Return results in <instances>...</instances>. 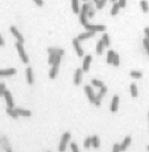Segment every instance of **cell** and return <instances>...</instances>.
<instances>
[{
  "label": "cell",
  "mask_w": 149,
  "mask_h": 152,
  "mask_svg": "<svg viewBox=\"0 0 149 152\" xmlns=\"http://www.w3.org/2000/svg\"><path fill=\"white\" fill-rule=\"evenodd\" d=\"M119 9H121V5H119V3H113V6H112V9H111V16H116L117 13H118V11H119Z\"/></svg>",
  "instance_id": "44dd1931"
},
{
  "label": "cell",
  "mask_w": 149,
  "mask_h": 152,
  "mask_svg": "<svg viewBox=\"0 0 149 152\" xmlns=\"http://www.w3.org/2000/svg\"><path fill=\"white\" fill-rule=\"evenodd\" d=\"M111 1H113V3H116V1H117V0H111Z\"/></svg>",
  "instance_id": "f6af8a7d"
},
{
  "label": "cell",
  "mask_w": 149,
  "mask_h": 152,
  "mask_svg": "<svg viewBox=\"0 0 149 152\" xmlns=\"http://www.w3.org/2000/svg\"><path fill=\"white\" fill-rule=\"evenodd\" d=\"M130 92H131V96H132V97H137L138 91H137V86H136L135 84H131V85H130Z\"/></svg>",
  "instance_id": "603a6c76"
},
{
  "label": "cell",
  "mask_w": 149,
  "mask_h": 152,
  "mask_svg": "<svg viewBox=\"0 0 149 152\" xmlns=\"http://www.w3.org/2000/svg\"><path fill=\"white\" fill-rule=\"evenodd\" d=\"M19 116H24V117H30L31 116V111L27 110V109H22V108H18L17 109Z\"/></svg>",
  "instance_id": "ac0fdd59"
},
{
  "label": "cell",
  "mask_w": 149,
  "mask_h": 152,
  "mask_svg": "<svg viewBox=\"0 0 149 152\" xmlns=\"http://www.w3.org/2000/svg\"><path fill=\"white\" fill-rule=\"evenodd\" d=\"M49 54H56V55H65V50L63 49H58V48H49L48 49Z\"/></svg>",
  "instance_id": "e0dca14e"
},
{
  "label": "cell",
  "mask_w": 149,
  "mask_h": 152,
  "mask_svg": "<svg viewBox=\"0 0 149 152\" xmlns=\"http://www.w3.org/2000/svg\"><path fill=\"white\" fill-rule=\"evenodd\" d=\"M101 40H103V42H104L105 47H109V46H110V37H109V35H107V34H104Z\"/></svg>",
  "instance_id": "4dcf8cb0"
},
{
  "label": "cell",
  "mask_w": 149,
  "mask_h": 152,
  "mask_svg": "<svg viewBox=\"0 0 149 152\" xmlns=\"http://www.w3.org/2000/svg\"><path fill=\"white\" fill-rule=\"evenodd\" d=\"M114 54H116V53H114L113 50H109V53H107V57H106V61H107V64H112Z\"/></svg>",
  "instance_id": "d4e9b609"
},
{
  "label": "cell",
  "mask_w": 149,
  "mask_h": 152,
  "mask_svg": "<svg viewBox=\"0 0 149 152\" xmlns=\"http://www.w3.org/2000/svg\"><path fill=\"white\" fill-rule=\"evenodd\" d=\"M106 1H107V0H99V3L97 4V9H98V10H101V9L105 6Z\"/></svg>",
  "instance_id": "836d02e7"
},
{
  "label": "cell",
  "mask_w": 149,
  "mask_h": 152,
  "mask_svg": "<svg viewBox=\"0 0 149 152\" xmlns=\"http://www.w3.org/2000/svg\"><path fill=\"white\" fill-rule=\"evenodd\" d=\"M82 72H83V70H82V68H78V70L75 71V76H74V84H75V85H79V84L81 83Z\"/></svg>",
  "instance_id": "4fadbf2b"
},
{
  "label": "cell",
  "mask_w": 149,
  "mask_h": 152,
  "mask_svg": "<svg viewBox=\"0 0 149 152\" xmlns=\"http://www.w3.org/2000/svg\"><path fill=\"white\" fill-rule=\"evenodd\" d=\"M144 34H145V37L149 40V28H148V26L144 29Z\"/></svg>",
  "instance_id": "b9f144b4"
},
{
  "label": "cell",
  "mask_w": 149,
  "mask_h": 152,
  "mask_svg": "<svg viewBox=\"0 0 149 152\" xmlns=\"http://www.w3.org/2000/svg\"><path fill=\"white\" fill-rule=\"evenodd\" d=\"M99 145H100V141H99L98 137H97V135L92 137V146H93L94 148H98V147H99Z\"/></svg>",
  "instance_id": "484cf974"
},
{
  "label": "cell",
  "mask_w": 149,
  "mask_h": 152,
  "mask_svg": "<svg viewBox=\"0 0 149 152\" xmlns=\"http://www.w3.org/2000/svg\"><path fill=\"white\" fill-rule=\"evenodd\" d=\"M118 104H119V97L116 95V96H113V98H112L110 110H111L112 113H116V111H117V109H118Z\"/></svg>",
  "instance_id": "7c38bea8"
},
{
  "label": "cell",
  "mask_w": 149,
  "mask_h": 152,
  "mask_svg": "<svg viewBox=\"0 0 149 152\" xmlns=\"http://www.w3.org/2000/svg\"><path fill=\"white\" fill-rule=\"evenodd\" d=\"M60 61H61V55H58L57 59H56V61L53 64V68L50 70V73H49V77L51 79H54L58 72V66H60Z\"/></svg>",
  "instance_id": "277c9868"
},
{
  "label": "cell",
  "mask_w": 149,
  "mask_h": 152,
  "mask_svg": "<svg viewBox=\"0 0 149 152\" xmlns=\"http://www.w3.org/2000/svg\"><path fill=\"white\" fill-rule=\"evenodd\" d=\"M17 73L16 68H7V70H1L0 71V76L1 77H9V76H13Z\"/></svg>",
  "instance_id": "9a60e30c"
},
{
  "label": "cell",
  "mask_w": 149,
  "mask_h": 152,
  "mask_svg": "<svg viewBox=\"0 0 149 152\" xmlns=\"http://www.w3.org/2000/svg\"><path fill=\"white\" fill-rule=\"evenodd\" d=\"M112 65L113 66H119V55L118 54H114V56H113V61H112Z\"/></svg>",
  "instance_id": "1f68e13d"
},
{
  "label": "cell",
  "mask_w": 149,
  "mask_h": 152,
  "mask_svg": "<svg viewBox=\"0 0 149 152\" xmlns=\"http://www.w3.org/2000/svg\"><path fill=\"white\" fill-rule=\"evenodd\" d=\"M119 5H121V9H124L127 6V0H118Z\"/></svg>",
  "instance_id": "74e56055"
},
{
  "label": "cell",
  "mask_w": 149,
  "mask_h": 152,
  "mask_svg": "<svg viewBox=\"0 0 149 152\" xmlns=\"http://www.w3.org/2000/svg\"><path fill=\"white\" fill-rule=\"evenodd\" d=\"M5 91H6V86H5V84H4V83H1V84H0V95L4 96Z\"/></svg>",
  "instance_id": "d590c367"
},
{
  "label": "cell",
  "mask_w": 149,
  "mask_h": 152,
  "mask_svg": "<svg viewBox=\"0 0 149 152\" xmlns=\"http://www.w3.org/2000/svg\"><path fill=\"white\" fill-rule=\"evenodd\" d=\"M104 47H105V44H104L103 40H101V41H99V42H98V44H97V54H98V55H100V54L103 53Z\"/></svg>",
  "instance_id": "cb8c5ba5"
},
{
  "label": "cell",
  "mask_w": 149,
  "mask_h": 152,
  "mask_svg": "<svg viewBox=\"0 0 149 152\" xmlns=\"http://www.w3.org/2000/svg\"><path fill=\"white\" fill-rule=\"evenodd\" d=\"M6 113H7V115L12 116L13 119H17V117L19 116V114H18L17 109H13V108H7V109H6Z\"/></svg>",
  "instance_id": "ffe728a7"
},
{
  "label": "cell",
  "mask_w": 149,
  "mask_h": 152,
  "mask_svg": "<svg viewBox=\"0 0 149 152\" xmlns=\"http://www.w3.org/2000/svg\"><path fill=\"white\" fill-rule=\"evenodd\" d=\"M91 61H92V55H86L85 56V60H83V65H82L83 72H88L89 65H91Z\"/></svg>",
  "instance_id": "8fae6325"
},
{
  "label": "cell",
  "mask_w": 149,
  "mask_h": 152,
  "mask_svg": "<svg viewBox=\"0 0 149 152\" xmlns=\"http://www.w3.org/2000/svg\"><path fill=\"white\" fill-rule=\"evenodd\" d=\"M147 150H148V151H149V145H148V146H147Z\"/></svg>",
  "instance_id": "bcb514c9"
},
{
  "label": "cell",
  "mask_w": 149,
  "mask_h": 152,
  "mask_svg": "<svg viewBox=\"0 0 149 152\" xmlns=\"http://www.w3.org/2000/svg\"><path fill=\"white\" fill-rule=\"evenodd\" d=\"M57 56L58 55H56V54H49V59H48V64L49 65H53L55 61H56V59H57Z\"/></svg>",
  "instance_id": "83f0119b"
},
{
  "label": "cell",
  "mask_w": 149,
  "mask_h": 152,
  "mask_svg": "<svg viewBox=\"0 0 149 152\" xmlns=\"http://www.w3.org/2000/svg\"><path fill=\"white\" fill-rule=\"evenodd\" d=\"M118 151H121V145H119V144H114L113 145V152H118Z\"/></svg>",
  "instance_id": "ab89813d"
},
{
  "label": "cell",
  "mask_w": 149,
  "mask_h": 152,
  "mask_svg": "<svg viewBox=\"0 0 149 152\" xmlns=\"http://www.w3.org/2000/svg\"><path fill=\"white\" fill-rule=\"evenodd\" d=\"M148 119H149V113H148Z\"/></svg>",
  "instance_id": "7dc6e473"
},
{
  "label": "cell",
  "mask_w": 149,
  "mask_h": 152,
  "mask_svg": "<svg viewBox=\"0 0 149 152\" xmlns=\"http://www.w3.org/2000/svg\"><path fill=\"white\" fill-rule=\"evenodd\" d=\"M10 30H11V33L13 34V36L18 40V42L24 43V37H23V35H22V34L18 31V30H17V28H16V26H11V29H10Z\"/></svg>",
  "instance_id": "30bf717a"
},
{
  "label": "cell",
  "mask_w": 149,
  "mask_h": 152,
  "mask_svg": "<svg viewBox=\"0 0 149 152\" xmlns=\"http://www.w3.org/2000/svg\"><path fill=\"white\" fill-rule=\"evenodd\" d=\"M4 97H5V101H6L7 108H13V107H14V103H13V100H12V95H11V92H10V91H5Z\"/></svg>",
  "instance_id": "ba28073f"
},
{
  "label": "cell",
  "mask_w": 149,
  "mask_h": 152,
  "mask_svg": "<svg viewBox=\"0 0 149 152\" xmlns=\"http://www.w3.org/2000/svg\"><path fill=\"white\" fill-rule=\"evenodd\" d=\"M83 1H87V0H83Z\"/></svg>",
  "instance_id": "c3c4849f"
},
{
  "label": "cell",
  "mask_w": 149,
  "mask_h": 152,
  "mask_svg": "<svg viewBox=\"0 0 149 152\" xmlns=\"http://www.w3.org/2000/svg\"><path fill=\"white\" fill-rule=\"evenodd\" d=\"M130 76H131L132 78L138 79V78H142V72H140V71H131V72H130Z\"/></svg>",
  "instance_id": "f546056e"
},
{
  "label": "cell",
  "mask_w": 149,
  "mask_h": 152,
  "mask_svg": "<svg viewBox=\"0 0 149 152\" xmlns=\"http://www.w3.org/2000/svg\"><path fill=\"white\" fill-rule=\"evenodd\" d=\"M143 44H144V48H145V50H147V54L149 55V40H148L147 37L143 40Z\"/></svg>",
  "instance_id": "e575fe53"
},
{
  "label": "cell",
  "mask_w": 149,
  "mask_h": 152,
  "mask_svg": "<svg viewBox=\"0 0 149 152\" xmlns=\"http://www.w3.org/2000/svg\"><path fill=\"white\" fill-rule=\"evenodd\" d=\"M94 31H87L86 33H83V34H80L79 36H78V39H79V41H82V40H87V39H91V37H93L94 36Z\"/></svg>",
  "instance_id": "2e32d148"
},
{
  "label": "cell",
  "mask_w": 149,
  "mask_h": 152,
  "mask_svg": "<svg viewBox=\"0 0 149 152\" xmlns=\"http://www.w3.org/2000/svg\"><path fill=\"white\" fill-rule=\"evenodd\" d=\"M106 92H107V87H105V85H104L103 87H100V91H99V94L96 96V101H94L93 104H96L97 107H99L100 103H101V98H103V96H104Z\"/></svg>",
  "instance_id": "52a82bcc"
},
{
  "label": "cell",
  "mask_w": 149,
  "mask_h": 152,
  "mask_svg": "<svg viewBox=\"0 0 149 152\" xmlns=\"http://www.w3.org/2000/svg\"><path fill=\"white\" fill-rule=\"evenodd\" d=\"M34 1H35V4L38 5V6H42V5H43V0H34Z\"/></svg>",
  "instance_id": "60d3db41"
},
{
  "label": "cell",
  "mask_w": 149,
  "mask_h": 152,
  "mask_svg": "<svg viewBox=\"0 0 149 152\" xmlns=\"http://www.w3.org/2000/svg\"><path fill=\"white\" fill-rule=\"evenodd\" d=\"M16 48H17V50H18V53H19V56H20V59H22V61H23L24 64H27V63H29V57H27V55H26V53H25V50H24L23 43L17 42V43H16Z\"/></svg>",
  "instance_id": "7a4b0ae2"
},
{
  "label": "cell",
  "mask_w": 149,
  "mask_h": 152,
  "mask_svg": "<svg viewBox=\"0 0 149 152\" xmlns=\"http://www.w3.org/2000/svg\"><path fill=\"white\" fill-rule=\"evenodd\" d=\"M92 85L96 86V87H103L104 86V83L101 80H98V79H92Z\"/></svg>",
  "instance_id": "4316f807"
},
{
  "label": "cell",
  "mask_w": 149,
  "mask_h": 152,
  "mask_svg": "<svg viewBox=\"0 0 149 152\" xmlns=\"http://www.w3.org/2000/svg\"><path fill=\"white\" fill-rule=\"evenodd\" d=\"M73 46H74V48H75L78 55H79V56H83V50H82V48H81V46H80V41H79L78 37H76V39H73Z\"/></svg>",
  "instance_id": "9c48e42d"
},
{
  "label": "cell",
  "mask_w": 149,
  "mask_h": 152,
  "mask_svg": "<svg viewBox=\"0 0 149 152\" xmlns=\"http://www.w3.org/2000/svg\"><path fill=\"white\" fill-rule=\"evenodd\" d=\"M69 138H71V134H69V132H66V133L62 135V138H61V141H60L58 151H61V152L66 151V146H67V144H68V141H69Z\"/></svg>",
  "instance_id": "3957f363"
},
{
  "label": "cell",
  "mask_w": 149,
  "mask_h": 152,
  "mask_svg": "<svg viewBox=\"0 0 149 152\" xmlns=\"http://www.w3.org/2000/svg\"><path fill=\"white\" fill-rule=\"evenodd\" d=\"M71 148H72V151H74V152H78V151H79V148H78V146H76L75 143H72V144H71Z\"/></svg>",
  "instance_id": "f35d334b"
},
{
  "label": "cell",
  "mask_w": 149,
  "mask_h": 152,
  "mask_svg": "<svg viewBox=\"0 0 149 152\" xmlns=\"http://www.w3.org/2000/svg\"><path fill=\"white\" fill-rule=\"evenodd\" d=\"M94 16V10L91 7V5H89V11H88V15H87V17L88 18H92Z\"/></svg>",
  "instance_id": "8d00e7d4"
},
{
  "label": "cell",
  "mask_w": 149,
  "mask_h": 152,
  "mask_svg": "<svg viewBox=\"0 0 149 152\" xmlns=\"http://www.w3.org/2000/svg\"><path fill=\"white\" fill-rule=\"evenodd\" d=\"M91 145H92V138H86V139H85V143H83L85 148H88Z\"/></svg>",
  "instance_id": "d6a6232c"
},
{
  "label": "cell",
  "mask_w": 149,
  "mask_h": 152,
  "mask_svg": "<svg viewBox=\"0 0 149 152\" xmlns=\"http://www.w3.org/2000/svg\"><path fill=\"white\" fill-rule=\"evenodd\" d=\"M26 80H27V84L29 85H32L34 84V73H32L31 67H27L26 68Z\"/></svg>",
  "instance_id": "5bb4252c"
},
{
  "label": "cell",
  "mask_w": 149,
  "mask_h": 152,
  "mask_svg": "<svg viewBox=\"0 0 149 152\" xmlns=\"http://www.w3.org/2000/svg\"><path fill=\"white\" fill-rule=\"evenodd\" d=\"M72 9H73V12L76 15L79 12H81V10L79 7V0H72Z\"/></svg>",
  "instance_id": "d6986e66"
},
{
  "label": "cell",
  "mask_w": 149,
  "mask_h": 152,
  "mask_svg": "<svg viewBox=\"0 0 149 152\" xmlns=\"http://www.w3.org/2000/svg\"><path fill=\"white\" fill-rule=\"evenodd\" d=\"M130 143H131V138H130V137H127V138L124 139V141L121 144V151H124V150L130 145Z\"/></svg>",
  "instance_id": "7402d4cb"
},
{
  "label": "cell",
  "mask_w": 149,
  "mask_h": 152,
  "mask_svg": "<svg viewBox=\"0 0 149 152\" xmlns=\"http://www.w3.org/2000/svg\"><path fill=\"white\" fill-rule=\"evenodd\" d=\"M93 1H94L96 4H98V3H99V0H93Z\"/></svg>",
  "instance_id": "ee69618b"
},
{
  "label": "cell",
  "mask_w": 149,
  "mask_h": 152,
  "mask_svg": "<svg viewBox=\"0 0 149 152\" xmlns=\"http://www.w3.org/2000/svg\"><path fill=\"white\" fill-rule=\"evenodd\" d=\"M141 9H142V11L143 12H148L149 11V7H148V3L145 1V0H142V1H141Z\"/></svg>",
  "instance_id": "f1b7e54d"
},
{
  "label": "cell",
  "mask_w": 149,
  "mask_h": 152,
  "mask_svg": "<svg viewBox=\"0 0 149 152\" xmlns=\"http://www.w3.org/2000/svg\"><path fill=\"white\" fill-rule=\"evenodd\" d=\"M85 92H86V95H87V97H88L89 102H91V103H94V101H96V96H97V95L94 94L93 89H92L91 86L86 85V86H85Z\"/></svg>",
  "instance_id": "8992f818"
},
{
  "label": "cell",
  "mask_w": 149,
  "mask_h": 152,
  "mask_svg": "<svg viewBox=\"0 0 149 152\" xmlns=\"http://www.w3.org/2000/svg\"><path fill=\"white\" fill-rule=\"evenodd\" d=\"M0 44H1V46H4V40H3V36L0 37Z\"/></svg>",
  "instance_id": "7bdbcfd3"
},
{
  "label": "cell",
  "mask_w": 149,
  "mask_h": 152,
  "mask_svg": "<svg viewBox=\"0 0 149 152\" xmlns=\"http://www.w3.org/2000/svg\"><path fill=\"white\" fill-rule=\"evenodd\" d=\"M85 28L88 30V31H94V33H99V31H104V30L106 29V26L105 25H97V24H94V25H92V24H86L85 25Z\"/></svg>",
  "instance_id": "5b68a950"
},
{
  "label": "cell",
  "mask_w": 149,
  "mask_h": 152,
  "mask_svg": "<svg viewBox=\"0 0 149 152\" xmlns=\"http://www.w3.org/2000/svg\"><path fill=\"white\" fill-rule=\"evenodd\" d=\"M88 10H89V4H83L82 7H81V12H80V23H81L83 26L87 24Z\"/></svg>",
  "instance_id": "6da1fadb"
}]
</instances>
